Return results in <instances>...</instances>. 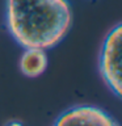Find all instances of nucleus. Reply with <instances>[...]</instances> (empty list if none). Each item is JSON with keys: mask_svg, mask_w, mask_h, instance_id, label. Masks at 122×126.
Instances as JSON below:
<instances>
[{"mask_svg": "<svg viewBox=\"0 0 122 126\" xmlns=\"http://www.w3.org/2000/svg\"><path fill=\"white\" fill-rule=\"evenodd\" d=\"M4 18L17 45L49 50L68 33L72 9L68 0H5Z\"/></svg>", "mask_w": 122, "mask_h": 126, "instance_id": "obj_1", "label": "nucleus"}, {"mask_svg": "<svg viewBox=\"0 0 122 126\" xmlns=\"http://www.w3.org/2000/svg\"><path fill=\"white\" fill-rule=\"evenodd\" d=\"M98 71L110 92L122 100V22L112 28L101 43Z\"/></svg>", "mask_w": 122, "mask_h": 126, "instance_id": "obj_2", "label": "nucleus"}, {"mask_svg": "<svg viewBox=\"0 0 122 126\" xmlns=\"http://www.w3.org/2000/svg\"><path fill=\"white\" fill-rule=\"evenodd\" d=\"M54 126H121L104 109L92 105H79L63 112Z\"/></svg>", "mask_w": 122, "mask_h": 126, "instance_id": "obj_3", "label": "nucleus"}, {"mask_svg": "<svg viewBox=\"0 0 122 126\" xmlns=\"http://www.w3.org/2000/svg\"><path fill=\"white\" fill-rule=\"evenodd\" d=\"M46 50L42 49H25L20 58V70L28 78H37L47 68Z\"/></svg>", "mask_w": 122, "mask_h": 126, "instance_id": "obj_4", "label": "nucleus"}, {"mask_svg": "<svg viewBox=\"0 0 122 126\" xmlns=\"http://www.w3.org/2000/svg\"><path fill=\"white\" fill-rule=\"evenodd\" d=\"M8 126H21V124H18V122H11Z\"/></svg>", "mask_w": 122, "mask_h": 126, "instance_id": "obj_5", "label": "nucleus"}]
</instances>
